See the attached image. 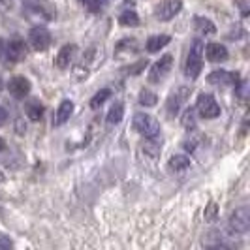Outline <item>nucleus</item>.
<instances>
[{"instance_id":"obj_1","label":"nucleus","mask_w":250,"mask_h":250,"mask_svg":"<svg viewBox=\"0 0 250 250\" xmlns=\"http://www.w3.org/2000/svg\"><path fill=\"white\" fill-rule=\"evenodd\" d=\"M201 68H203V43H201V40H194L190 53H188L185 72H187L188 77L196 79L201 74Z\"/></svg>"},{"instance_id":"obj_2","label":"nucleus","mask_w":250,"mask_h":250,"mask_svg":"<svg viewBox=\"0 0 250 250\" xmlns=\"http://www.w3.org/2000/svg\"><path fill=\"white\" fill-rule=\"evenodd\" d=\"M134 128L138 130L139 134H143L145 138L149 139H156L160 136V125H158V121L152 115H147V113H138L134 117Z\"/></svg>"},{"instance_id":"obj_3","label":"nucleus","mask_w":250,"mask_h":250,"mask_svg":"<svg viewBox=\"0 0 250 250\" xmlns=\"http://www.w3.org/2000/svg\"><path fill=\"white\" fill-rule=\"evenodd\" d=\"M171 66H173V57H171V55H164L162 59H160L158 62H154V66L150 68L149 81L150 83H160V81H164L166 75L169 74Z\"/></svg>"},{"instance_id":"obj_4","label":"nucleus","mask_w":250,"mask_h":250,"mask_svg":"<svg viewBox=\"0 0 250 250\" xmlns=\"http://www.w3.org/2000/svg\"><path fill=\"white\" fill-rule=\"evenodd\" d=\"M28 42H30V45H32V47H34L36 51L49 49V45H51V34H49V30H47L45 26H42V25L34 26V28L30 30Z\"/></svg>"},{"instance_id":"obj_5","label":"nucleus","mask_w":250,"mask_h":250,"mask_svg":"<svg viewBox=\"0 0 250 250\" xmlns=\"http://www.w3.org/2000/svg\"><path fill=\"white\" fill-rule=\"evenodd\" d=\"M229 228L237 233H245L250 228V211L249 207H239L235 213L229 216Z\"/></svg>"},{"instance_id":"obj_6","label":"nucleus","mask_w":250,"mask_h":250,"mask_svg":"<svg viewBox=\"0 0 250 250\" xmlns=\"http://www.w3.org/2000/svg\"><path fill=\"white\" fill-rule=\"evenodd\" d=\"M198 111L205 119H214V117L220 115V105L216 104L214 96H211V94H201L200 98H198Z\"/></svg>"},{"instance_id":"obj_7","label":"nucleus","mask_w":250,"mask_h":250,"mask_svg":"<svg viewBox=\"0 0 250 250\" xmlns=\"http://www.w3.org/2000/svg\"><path fill=\"white\" fill-rule=\"evenodd\" d=\"M181 8H183L181 0H164L162 4L156 8V17L160 21H169V19H173L177 13L181 12Z\"/></svg>"},{"instance_id":"obj_8","label":"nucleus","mask_w":250,"mask_h":250,"mask_svg":"<svg viewBox=\"0 0 250 250\" xmlns=\"http://www.w3.org/2000/svg\"><path fill=\"white\" fill-rule=\"evenodd\" d=\"M6 49H8V61H10V64L23 61L26 55V47L21 40H10V42H6Z\"/></svg>"},{"instance_id":"obj_9","label":"nucleus","mask_w":250,"mask_h":250,"mask_svg":"<svg viewBox=\"0 0 250 250\" xmlns=\"http://www.w3.org/2000/svg\"><path fill=\"white\" fill-rule=\"evenodd\" d=\"M8 88H10V94L13 98H25L26 94L30 92V81L25 79V77H13L12 81L8 83Z\"/></svg>"},{"instance_id":"obj_10","label":"nucleus","mask_w":250,"mask_h":250,"mask_svg":"<svg viewBox=\"0 0 250 250\" xmlns=\"http://www.w3.org/2000/svg\"><path fill=\"white\" fill-rule=\"evenodd\" d=\"M187 96H188V88L187 87L179 88L175 94H173V96L167 100V113H169V115H175V113L181 109V105L185 104Z\"/></svg>"},{"instance_id":"obj_11","label":"nucleus","mask_w":250,"mask_h":250,"mask_svg":"<svg viewBox=\"0 0 250 250\" xmlns=\"http://www.w3.org/2000/svg\"><path fill=\"white\" fill-rule=\"evenodd\" d=\"M205 53H207V59L211 62H222V61L228 59V49H226L222 43H216V42L209 43Z\"/></svg>"},{"instance_id":"obj_12","label":"nucleus","mask_w":250,"mask_h":250,"mask_svg":"<svg viewBox=\"0 0 250 250\" xmlns=\"http://www.w3.org/2000/svg\"><path fill=\"white\" fill-rule=\"evenodd\" d=\"M209 83L213 85H229V83H237V75L229 74L226 70H214L213 74L209 75Z\"/></svg>"},{"instance_id":"obj_13","label":"nucleus","mask_w":250,"mask_h":250,"mask_svg":"<svg viewBox=\"0 0 250 250\" xmlns=\"http://www.w3.org/2000/svg\"><path fill=\"white\" fill-rule=\"evenodd\" d=\"M74 55H75V45H64L62 49L59 51V55H57V59H55V64L64 70V68H68L70 62L74 61Z\"/></svg>"},{"instance_id":"obj_14","label":"nucleus","mask_w":250,"mask_h":250,"mask_svg":"<svg viewBox=\"0 0 250 250\" xmlns=\"http://www.w3.org/2000/svg\"><path fill=\"white\" fill-rule=\"evenodd\" d=\"M72 113H74V102L72 100H64L61 104V107H59V111H57V119H55V125L61 126L64 125L70 117H72Z\"/></svg>"},{"instance_id":"obj_15","label":"nucleus","mask_w":250,"mask_h":250,"mask_svg":"<svg viewBox=\"0 0 250 250\" xmlns=\"http://www.w3.org/2000/svg\"><path fill=\"white\" fill-rule=\"evenodd\" d=\"M26 12L34 13V15H40L43 19H53V13L51 10H47L43 4H40L38 0H26Z\"/></svg>"},{"instance_id":"obj_16","label":"nucleus","mask_w":250,"mask_h":250,"mask_svg":"<svg viewBox=\"0 0 250 250\" xmlns=\"http://www.w3.org/2000/svg\"><path fill=\"white\" fill-rule=\"evenodd\" d=\"M167 43H169V36H166V34L152 36L147 40V51L149 53H156V51H160L162 47H166Z\"/></svg>"},{"instance_id":"obj_17","label":"nucleus","mask_w":250,"mask_h":250,"mask_svg":"<svg viewBox=\"0 0 250 250\" xmlns=\"http://www.w3.org/2000/svg\"><path fill=\"white\" fill-rule=\"evenodd\" d=\"M25 111H26V115H28V119L40 121V119L43 117V105H42L38 100H30L28 104H26Z\"/></svg>"},{"instance_id":"obj_18","label":"nucleus","mask_w":250,"mask_h":250,"mask_svg":"<svg viewBox=\"0 0 250 250\" xmlns=\"http://www.w3.org/2000/svg\"><path fill=\"white\" fill-rule=\"evenodd\" d=\"M123 117H125V105L121 102H117L107 113V121H109V125H119L123 121Z\"/></svg>"},{"instance_id":"obj_19","label":"nucleus","mask_w":250,"mask_h":250,"mask_svg":"<svg viewBox=\"0 0 250 250\" xmlns=\"http://www.w3.org/2000/svg\"><path fill=\"white\" fill-rule=\"evenodd\" d=\"M188 167H190V160H188L187 156H183V154L173 156V158L169 160V169H171V171H185Z\"/></svg>"},{"instance_id":"obj_20","label":"nucleus","mask_w":250,"mask_h":250,"mask_svg":"<svg viewBox=\"0 0 250 250\" xmlns=\"http://www.w3.org/2000/svg\"><path fill=\"white\" fill-rule=\"evenodd\" d=\"M194 25H196V28H198L200 32H205V34H214V32H216L214 25L209 19H205V17H198V19L194 21Z\"/></svg>"},{"instance_id":"obj_21","label":"nucleus","mask_w":250,"mask_h":250,"mask_svg":"<svg viewBox=\"0 0 250 250\" xmlns=\"http://www.w3.org/2000/svg\"><path fill=\"white\" fill-rule=\"evenodd\" d=\"M109 96H111V90H109V88H102L100 92H96V94H94V98L90 100V107H92V109H98V107H100L102 104L107 100Z\"/></svg>"},{"instance_id":"obj_22","label":"nucleus","mask_w":250,"mask_h":250,"mask_svg":"<svg viewBox=\"0 0 250 250\" xmlns=\"http://www.w3.org/2000/svg\"><path fill=\"white\" fill-rule=\"evenodd\" d=\"M123 25L126 26H136L139 23V17L136 12H132V10H128V12H123L121 13V19H119Z\"/></svg>"},{"instance_id":"obj_23","label":"nucleus","mask_w":250,"mask_h":250,"mask_svg":"<svg viewBox=\"0 0 250 250\" xmlns=\"http://www.w3.org/2000/svg\"><path fill=\"white\" fill-rule=\"evenodd\" d=\"M139 102H141V105H154L156 104V94H152L149 90H143L141 96H139Z\"/></svg>"},{"instance_id":"obj_24","label":"nucleus","mask_w":250,"mask_h":250,"mask_svg":"<svg viewBox=\"0 0 250 250\" xmlns=\"http://www.w3.org/2000/svg\"><path fill=\"white\" fill-rule=\"evenodd\" d=\"M87 10H90V12H98L102 8V4H104V0H79Z\"/></svg>"},{"instance_id":"obj_25","label":"nucleus","mask_w":250,"mask_h":250,"mask_svg":"<svg viewBox=\"0 0 250 250\" xmlns=\"http://www.w3.org/2000/svg\"><path fill=\"white\" fill-rule=\"evenodd\" d=\"M0 62L4 66H8L10 61H8V49H6V40L0 38Z\"/></svg>"},{"instance_id":"obj_26","label":"nucleus","mask_w":250,"mask_h":250,"mask_svg":"<svg viewBox=\"0 0 250 250\" xmlns=\"http://www.w3.org/2000/svg\"><path fill=\"white\" fill-rule=\"evenodd\" d=\"M194 109H188L185 115H183V125L187 126V128H190V126H196V121H194Z\"/></svg>"},{"instance_id":"obj_27","label":"nucleus","mask_w":250,"mask_h":250,"mask_svg":"<svg viewBox=\"0 0 250 250\" xmlns=\"http://www.w3.org/2000/svg\"><path fill=\"white\" fill-rule=\"evenodd\" d=\"M0 250H12V241L0 231Z\"/></svg>"},{"instance_id":"obj_28","label":"nucleus","mask_w":250,"mask_h":250,"mask_svg":"<svg viewBox=\"0 0 250 250\" xmlns=\"http://www.w3.org/2000/svg\"><path fill=\"white\" fill-rule=\"evenodd\" d=\"M12 6H13V0H0V12L12 10Z\"/></svg>"},{"instance_id":"obj_29","label":"nucleus","mask_w":250,"mask_h":250,"mask_svg":"<svg viewBox=\"0 0 250 250\" xmlns=\"http://www.w3.org/2000/svg\"><path fill=\"white\" fill-rule=\"evenodd\" d=\"M207 250H228V247H226V245H222V243H214V245H211Z\"/></svg>"},{"instance_id":"obj_30","label":"nucleus","mask_w":250,"mask_h":250,"mask_svg":"<svg viewBox=\"0 0 250 250\" xmlns=\"http://www.w3.org/2000/svg\"><path fill=\"white\" fill-rule=\"evenodd\" d=\"M6 119H8V113H6L4 107H0V126L6 123Z\"/></svg>"},{"instance_id":"obj_31","label":"nucleus","mask_w":250,"mask_h":250,"mask_svg":"<svg viewBox=\"0 0 250 250\" xmlns=\"http://www.w3.org/2000/svg\"><path fill=\"white\" fill-rule=\"evenodd\" d=\"M4 149V141H2V139H0V150Z\"/></svg>"},{"instance_id":"obj_32","label":"nucleus","mask_w":250,"mask_h":250,"mask_svg":"<svg viewBox=\"0 0 250 250\" xmlns=\"http://www.w3.org/2000/svg\"><path fill=\"white\" fill-rule=\"evenodd\" d=\"M0 90H2V79H0Z\"/></svg>"}]
</instances>
